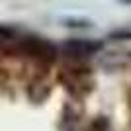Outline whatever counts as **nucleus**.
Wrapping results in <instances>:
<instances>
[{"instance_id": "nucleus-1", "label": "nucleus", "mask_w": 131, "mask_h": 131, "mask_svg": "<svg viewBox=\"0 0 131 131\" xmlns=\"http://www.w3.org/2000/svg\"><path fill=\"white\" fill-rule=\"evenodd\" d=\"M69 51L72 53H78V55H88V53H94V51H100L102 49V43H94V41H84V39H72L65 45Z\"/></svg>"}, {"instance_id": "nucleus-2", "label": "nucleus", "mask_w": 131, "mask_h": 131, "mask_svg": "<svg viewBox=\"0 0 131 131\" xmlns=\"http://www.w3.org/2000/svg\"><path fill=\"white\" fill-rule=\"evenodd\" d=\"M123 2H131V0H123Z\"/></svg>"}]
</instances>
